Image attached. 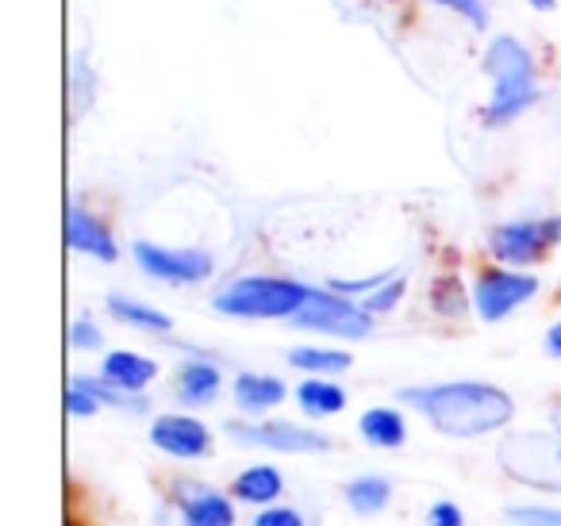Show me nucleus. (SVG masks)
<instances>
[{
    "label": "nucleus",
    "mask_w": 561,
    "mask_h": 526,
    "mask_svg": "<svg viewBox=\"0 0 561 526\" xmlns=\"http://www.w3.org/2000/svg\"><path fill=\"white\" fill-rule=\"evenodd\" d=\"M400 400L415 408L446 438H481L512 423L515 403L504 388L484 380H446V385L404 388Z\"/></svg>",
    "instance_id": "f257e3e1"
},
{
    "label": "nucleus",
    "mask_w": 561,
    "mask_h": 526,
    "mask_svg": "<svg viewBox=\"0 0 561 526\" xmlns=\"http://www.w3.org/2000/svg\"><path fill=\"white\" fill-rule=\"evenodd\" d=\"M484 73L492 78V101L484 108L489 124H512L515 116H523L538 101L530 50L519 39H512V35H496L489 43V50H484Z\"/></svg>",
    "instance_id": "f03ea898"
},
{
    "label": "nucleus",
    "mask_w": 561,
    "mask_h": 526,
    "mask_svg": "<svg viewBox=\"0 0 561 526\" xmlns=\"http://www.w3.org/2000/svg\"><path fill=\"white\" fill-rule=\"evenodd\" d=\"M312 296L308 285L285 277H242L216 293V311L234 319H293Z\"/></svg>",
    "instance_id": "7ed1b4c3"
},
{
    "label": "nucleus",
    "mask_w": 561,
    "mask_h": 526,
    "mask_svg": "<svg viewBox=\"0 0 561 526\" xmlns=\"http://www.w3.org/2000/svg\"><path fill=\"white\" fill-rule=\"evenodd\" d=\"M496 461H500V469L512 480H519V484L561 495V434L558 431L507 434L496 446Z\"/></svg>",
    "instance_id": "20e7f679"
},
{
    "label": "nucleus",
    "mask_w": 561,
    "mask_h": 526,
    "mask_svg": "<svg viewBox=\"0 0 561 526\" xmlns=\"http://www.w3.org/2000/svg\"><path fill=\"white\" fill-rule=\"evenodd\" d=\"M293 323L305 327V331L339 334V339H366L369 327H374V316H369L362 304H354L351 296L312 288V296H308L305 308L293 316Z\"/></svg>",
    "instance_id": "39448f33"
},
{
    "label": "nucleus",
    "mask_w": 561,
    "mask_h": 526,
    "mask_svg": "<svg viewBox=\"0 0 561 526\" xmlns=\"http://www.w3.org/2000/svg\"><path fill=\"white\" fill-rule=\"evenodd\" d=\"M561 242V216L550 219H515L489 235V247L500 262L507 265H530L546 258Z\"/></svg>",
    "instance_id": "423d86ee"
},
{
    "label": "nucleus",
    "mask_w": 561,
    "mask_h": 526,
    "mask_svg": "<svg viewBox=\"0 0 561 526\" xmlns=\"http://www.w3.org/2000/svg\"><path fill=\"white\" fill-rule=\"evenodd\" d=\"M538 293V281L530 273H512V270H489L477 277L473 304L481 311L484 323H500L512 316L519 304H527Z\"/></svg>",
    "instance_id": "0eeeda50"
},
{
    "label": "nucleus",
    "mask_w": 561,
    "mask_h": 526,
    "mask_svg": "<svg viewBox=\"0 0 561 526\" xmlns=\"http://www.w3.org/2000/svg\"><path fill=\"white\" fill-rule=\"evenodd\" d=\"M227 434L242 446L277 449V454H323V449H331L328 434L297 423H227Z\"/></svg>",
    "instance_id": "6e6552de"
},
{
    "label": "nucleus",
    "mask_w": 561,
    "mask_h": 526,
    "mask_svg": "<svg viewBox=\"0 0 561 526\" xmlns=\"http://www.w3.org/2000/svg\"><path fill=\"white\" fill-rule=\"evenodd\" d=\"M135 262L142 273L154 281H170V285H196V281L211 277V258L204 250H170L154 247V242H135Z\"/></svg>",
    "instance_id": "1a4fd4ad"
},
{
    "label": "nucleus",
    "mask_w": 561,
    "mask_h": 526,
    "mask_svg": "<svg viewBox=\"0 0 561 526\" xmlns=\"http://www.w3.org/2000/svg\"><path fill=\"white\" fill-rule=\"evenodd\" d=\"M150 442H154L162 454L185 457L188 461V457L208 454L211 434H208V426L193 415H162V419H154V426H150Z\"/></svg>",
    "instance_id": "9d476101"
},
{
    "label": "nucleus",
    "mask_w": 561,
    "mask_h": 526,
    "mask_svg": "<svg viewBox=\"0 0 561 526\" xmlns=\"http://www.w3.org/2000/svg\"><path fill=\"white\" fill-rule=\"evenodd\" d=\"M66 239H70V247L78 250V254L101 258V262H116V254H119L112 231L96 216H89L85 208L66 211Z\"/></svg>",
    "instance_id": "9b49d317"
},
{
    "label": "nucleus",
    "mask_w": 561,
    "mask_h": 526,
    "mask_svg": "<svg viewBox=\"0 0 561 526\" xmlns=\"http://www.w3.org/2000/svg\"><path fill=\"white\" fill-rule=\"evenodd\" d=\"M158 365L142 354H131V350H116V354L104 357V380L124 392H142V388L154 380Z\"/></svg>",
    "instance_id": "f8f14e48"
},
{
    "label": "nucleus",
    "mask_w": 561,
    "mask_h": 526,
    "mask_svg": "<svg viewBox=\"0 0 561 526\" xmlns=\"http://www.w3.org/2000/svg\"><path fill=\"white\" fill-rule=\"evenodd\" d=\"M285 400V385L277 377H265V373H242L234 377V403H239L247 415L273 408V403Z\"/></svg>",
    "instance_id": "ddd939ff"
},
{
    "label": "nucleus",
    "mask_w": 561,
    "mask_h": 526,
    "mask_svg": "<svg viewBox=\"0 0 561 526\" xmlns=\"http://www.w3.org/2000/svg\"><path fill=\"white\" fill-rule=\"evenodd\" d=\"M358 431L362 438L369 442V446L377 449H397L400 442H404L408 426H404V415L392 408H369L366 415L358 419Z\"/></svg>",
    "instance_id": "4468645a"
},
{
    "label": "nucleus",
    "mask_w": 561,
    "mask_h": 526,
    "mask_svg": "<svg viewBox=\"0 0 561 526\" xmlns=\"http://www.w3.org/2000/svg\"><path fill=\"white\" fill-rule=\"evenodd\" d=\"M219 392V369L211 362H185L178 373V396L193 408L211 403Z\"/></svg>",
    "instance_id": "2eb2a0df"
},
{
    "label": "nucleus",
    "mask_w": 561,
    "mask_h": 526,
    "mask_svg": "<svg viewBox=\"0 0 561 526\" xmlns=\"http://www.w3.org/2000/svg\"><path fill=\"white\" fill-rule=\"evenodd\" d=\"M181 518L185 526H234V507L219 492H196L181 503Z\"/></svg>",
    "instance_id": "dca6fc26"
},
{
    "label": "nucleus",
    "mask_w": 561,
    "mask_h": 526,
    "mask_svg": "<svg viewBox=\"0 0 561 526\" xmlns=\"http://www.w3.org/2000/svg\"><path fill=\"white\" fill-rule=\"evenodd\" d=\"M280 488H285V480H280V472L273 469V465H250L247 472H239L234 477V495L247 503H270L280 495Z\"/></svg>",
    "instance_id": "f3484780"
},
{
    "label": "nucleus",
    "mask_w": 561,
    "mask_h": 526,
    "mask_svg": "<svg viewBox=\"0 0 561 526\" xmlns=\"http://www.w3.org/2000/svg\"><path fill=\"white\" fill-rule=\"evenodd\" d=\"M108 311L119 319V323L139 327V331H158V334H165V331L173 327V319L165 316V311L150 308V304L131 300V296H108Z\"/></svg>",
    "instance_id": "a211bd4d"
},
{
    "label": "nucleus",
    "mask_w": 561,
    "mask_h": 526,
    "mask_svg": "<svg viewBox=\"0 0 561 526\" xmlns=\"http://www.w3.org/2000/svg\"><path fill=\"white\" fill-rule=\"evenodd\" d=\"M389 500H392V484L385 477H358L346 484V503L358 515H377V511L389 507Z\"/></svg>",
    "instance_id": "6ab92c4d"
},
{
    "label": "nucleus",
    "mask_w": 561,
    "mask_h": 526,
    "mask_svg": "<svg viewBox=\"0 0 561 526\" xmlns=\"http://www.w3.org/2000/svg\"><path fill=\"white\" fill-rule=\"evenodd\" d=\"M297 400L308 415H335V411L346 408V392L331 380H305L297 388Z\"/></svg>",
    "instance_id": "aec40b11"
},
{
    "label": "nucleus",
    "mask_w": 561,
    "mask_h": 526,
    "mask_svg": "<svg viewBox=\"0 0 561 526\" xmlns=\"http://www.w3.org/2000/svg\"><path fill=\"white\" fill-rule=\"evenodd\" d=\"M289 365L305 373H343L351 369V354L346 350H323V346H297L289 350Z\"/></svg>",
    "instance_id": "412c9836"
},
{
    "label": "nucleus",
    "mask_w": 561,
    "mask_h": 526,
    "mask_svg": "<svg viewBox=\"0 0 561 526\" xmlns=\"http://www.w3.org/2000/svg\"><path fill=\"white\" fill-rule=\"evenodd\" d=\"M400 296H404V277H389L381 288H374V293L362 300V308H366L369 316H381V311H389L392 304H400Z\"/></svg>",
    "instance_id": "4be33fe9"
},
{
    "label": "nucleus",
    "mask_w": 561,
    "mask_h": 526,
    "mask_svg": "<svg viewBox=\"0 0 561 526\" xmlns=\"http://www.w3.org/2000/svg\"><path fill=\"white\" fill-rule=\"evenodd\" d=\"M507 523L512 526H561L558 507H507Z\"/></svg>",
    "instance_id": "5701e85b"
},
{
    "label": "nucleus",
    "mask_w": 561,
    "mask_h": 526,
    "mask_svg": "<svg viewBox=\"0 0 561 526\" xmlns=\"http://www.w3.org/2000/svg\"><path fill=\"white\" fill-rule=\"evenodd\" d=\"M438 9H450L458 12L461 20H469V24L477 27V32H484L489 27V12H484V0H435Z\"/></svg>",
    "instance_id": "b1692460"
},
{
    "label": "nucleus",
    "mask_w": 561,
    "mask_h": 526,
    "mask_svg": "<svg viewBox=\"0 0 561 526\" xmlns=\"http://www.w3.org/2000/svg\"><path fill=\"white\" fill-rule=\"evenodd\" d=\"M70 346L73 350H96L101 346V327L93 319H73L70 323Z\"/></svg>",
    "instance_id": "393cba45"
},
{
    "label": "nucleus",
    "mask_w": 561,
    "mask_h": 526,
    "mask_svg": "<svg viewBox=\"0 0 561 526\" xmlns=\"http://www.w3.org/2000/svg\"><path fill=\"white\" fill-rule=\"evenodd\" d=\"M66 403H70V415H78V419H85V415H93V411H101V400H96V396L89 392L85 385H78V380L70 385V396H66Z\"/></svg>",
    "instance_id": "a878e982"
},
{
    "label": "nucleus",
    "mask_w": 561,
    "mask_h": 526,
    "mask_svg": "<svg viewBox=\"0 0 561 526\" xmlns=\"http://www.w3.org/2000/svg\"><path fill=\"white\" fill-rule=\"evenodd\" d=\"M254 526H305V518L293 507H265L262 515L254 518Z\"/></svg>",
    "instance_id": "bb28decb"
},
{
    "label": "nucleus",
    "mask_w": 561,
    "mask_h": 526,
    "mask_svg": "<svg viewBox=\"0 0 561 526\" xmlns=\"http://www.w3.org/2000/svg\"><path fill=\"white\" fill-rule=\"evenodd\" d=\"M427 526H461V511L454 507V503H435L427 515Z\"/></svg>",
    "instance_id": "cd10ccee"
},
{
    "label": "nucleus",
    "mask_w": 561,
    "mask_h": 526,
    "mask_svg": "<svg viewBox=\"0 0 561 526\" xmlns=\"http://www.w3.org/2000/svg\"><path fill=\"white\" fill-rule=\"evenodd\" d=\"M546 350H550L553 357H561V323H553L550 331H546Z\"/></svg>",
    "instance_id": "c85d7f7f"
},
{
    "label": "nucleus",
    "mask_w": 561,
    "mask_h": 526,
    "mask_svg": "<svg viewBox=\"0 0 561 526\" xmlns=\"http://www.w3.org/2000/svg\"><path fill=\"white\" fill-rule=\"evenodd\" d=\"M527 4H530L535 12H550L553 4H558V0H527Z\"/></svg>",
    "instance_id": "c756f323"
},
{
    "label": "nucleus",
    "mask_w": 561,
    "mask_h": 526,
    "mask_svg": "<svg viewBox=\"0 0 561 526\" xmlns=\"http://www.w3.org/2000/svg\"><path fill=\"white\" fill-rule=\"evenodd\" d=\"M553 431H558V434H561V400H558V403H553Z\"/></svg>",
    "instance_id": "7c9ffc66"
}]
</instances>
